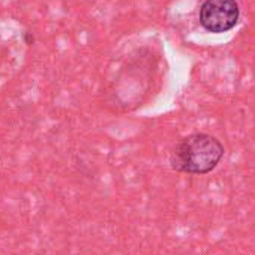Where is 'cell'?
<instances>
[{
  "instance_id": "obj_1",
  "label": "cell",
  "mask_w": 255,
  "mask_h": 255,
  "mask_svg": "<svg viewBox=\"0 0 255 255\" xmlns=\"http://www.w3.org/2000/svg\"><path fill=\"white\" fill-rule=\"evenodd\" d=\"M224 156V146L209 134H191L182 138L170 153L171 168L179 173L206 174L216 168Z\"/></svg>"
},
{
  "instance_id": "obj_2",
  "label": "cell",
  "mask_w": 255,
  "mask_h": 255,
  "mask_svg": "<svg viewBox=\"0 0 255 255\" xmlns=\"http://www.w3.org/2000/svg\"><path fill=\"white\" fill-rule=\"evenodd\" d=\"M239 21V5L236 0H206L200 9L201 26L213 33L231 30Z\"/></svg>"
}]
</instances>
